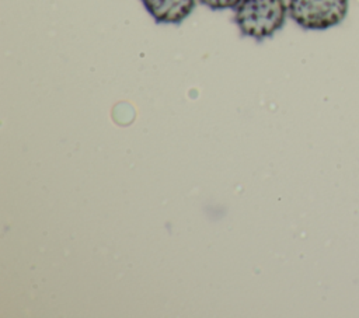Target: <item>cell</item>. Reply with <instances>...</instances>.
Returning <instances> with one entry per match:
<instances>
[{
  "instance_id": "obj_1",
  "label": "cell",
  "mask_w": 359,
  "mask_h": 318,
  "mask_svg": "<svg viewBox=\"0 0 359 318\" xmlns=\"http://www.w3.org/2000/svg\"><path fill=\"white\" fill-rule=\"evenodd\" d=\"M285 0H243L236 8V24L244 36L265 39L279 31L286 20Z\"/></svg>"
},
{
  "instance_id": "obj_2",
  "label": "cell",
  "mask_w": 359,
  "mask_h": 318,
  "mask_svg": "<svg viewBox=\"0 0 359 318\" xmlns=\"http://www.w3.org/2000/svg\"><path fill=\"white\" fill-rule=\"evenodd\" d=\"M348 4V0H289L287 11L299 27L323 31L342 22Z\"/></svg>"
},
{
  "instance_id": "obj_3",
  "label": "cell",
  "mask_w": 359,
  "mask_h": 318,
  "mask_svg": "<svg viewBox=\"0 0 359 318\" xmlns=\"http://www.w3.org/2000/svg\"><path fill=\"white\" fill-rule=\"evenodd\" d=\"M142 3L160 24H180L195 7V0H142Z\"/></svg>"
},
{
  "instance_id": "obj_4",
  "label": "cell",
  "mask_w": 359,
  "mask_h": 318,
  "mask_svg": "<svg viewBox=\"0 0 359 318\" xmlns=\"http://www.w3.org/2000/svg\"><path fill=\"white\" fill-rule=\"evenodd\" d=\"M199 1L212 10H227V8H237V6L243 0H199Z\"/></svg>"
}]
</instances>
